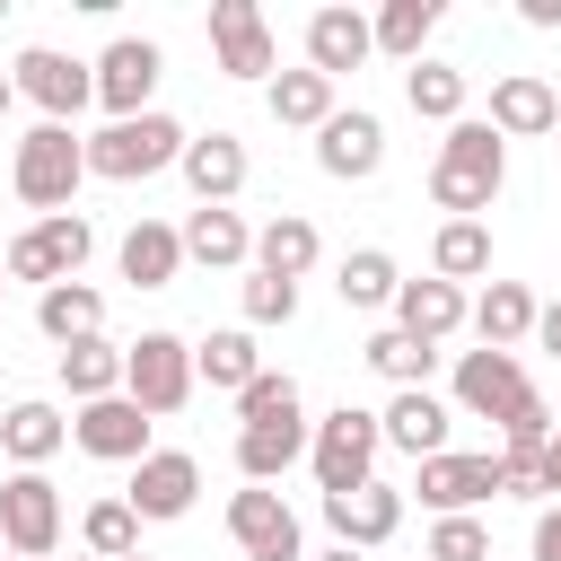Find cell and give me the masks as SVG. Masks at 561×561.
Listing matches in <instances>:
<instances>
[{"label": "cell", "mask_w": 561, "mask_h": 561, "mask_svg": "<svg viewBox=\"0 0 561 561\" xmlns=\"http://www.w3.org/2000/svg\"><path fill=\"white\" fill-rule=\"evenodd\" d=\"M316 167H324L333 184H368V175L386 167V123H377L368 105H333V123L316 131Z\"/></svg>", "instance_id": "12"}, {"label": "cell", "mask_w": 561, "mask_h": 561, "mask_svg": "<svg viewBox=\"0 0 561 561\" xmlns=\"http://www.w3.org/2000/svg\"><path fill=\"white\" fill-rule=\"evenodd\" d=\"M70 438H79L96 465H140V456H149V412H140L131 394H105V403H79Z\"/></svg>", "instance_id": "16"}, {"label": "cell", "mask_w": 561, "mask_h": 561, "mask_svg": "<svg viewBox=\"0 0 561 561\" xmlns=\"http://www.w3.org/2000/svg\"><path fill=\"white\" fill-rule=\"evenodd\" d=\"M535 342L561 359V298H552V307H535Z\"/></svg>", "instance_id": "44"}, {"label": "cell", "mask_w": 561, "mask_h": 561, "mask_svg": "<svg viewBox=\"0 0 561 561\" xmlns=\"http://www.w3.org/2000/svg\"><path fill=\"white\" fill-rule=\"evenodd\" d=\"M526 552H535V561H561V508L535 517V543H526Z\"/></svg>", "instance_id": "43"}, {"label": "cell", "mask_w": 561, "mask_h": 561, "mask_svg": "<svg viewBox=\"0 0 561 561\" xmlns=\"http://www.w3.org/2000/svg\"><path fill=\"white\" fill-rule=\"evenodd\" d=\"M447 421H456V412H447L430 386H403V394L377 412V438H386V447H403V456L421 465V456H447Z\"/></svg>", "instance_id": "19"}, {"label": "cell", "mask_w": 561, "mask_h": 561, "mask_svg": "<svg viewBox=\"0 0 561 561\" xmlns=\"http://www.w3.org/2000/svg\"><path fill=\"white\" fill-rule=\"evenodd\" d=\"M333 289H342V307H394L403 272H394V254H386V245H351V254H342V272H333Z\"/></svg>", "instance_id": "34"}, {"label": "cell", "mask_w": 561, "mask_h": 561, "mask_svg": "<svg viewBox=\"0 0 561 561\" xmlns=\"http://www.w3.org/2000/svg\"><path fill=\"white\" fill-rule=\"evenodd\" d=\"M96 105L114 114V123H131V114H149V88H158V70H167V53L149 44V35H114L96 61Z\"/></svg>", "instance_id": "10"}, {"label": "cell", "mask_w": 561, "mask_h": 561, "mask_svg": "<svg viewBox=\"0 0 561 561\" xmlns=\"http://www.w3.org/2000/svg\"><path fill=\"white\" fill-rule=\"evenodd\" d=\"M500 184H508V140L491 131V123H447V140H438V167H430V202L447 210V219H482L491 202H500Z\"/></svg>", "instance_id": "1"}, {"label": "cell", "mask_w": 561, "mask_h": 561, "mask_svg": "<svg viewBox=\"0 0 561 561\" xmlns=\"http://www.w3.org/2000/svg\"><path fill=\"white\" fill-rule=\"evenodd\" d=\"M368 53H377V35H368V18H359V9H342V0H333V9H316V18H307V70H316V79H342V70H359Z\"/></svg>", "instance_id": "20"}, {"label": "cell", "mask_w": 561, "mask_h": 561, "mask_svg": "<svg viewBox=\"0 0 561 561\" xmlns=\"http://www.w3.org/2000/svg\"><path fill=\"white\" fill-rule=\"evenodd\" d=\"M79 175H88V140L70 131V123H35L26 140H18V158H9V184H18V202L26 210H70V193H79Z\"/></svg>", "instance_id": "2"}, {"label": "cell", "mask_w": 561, "mask_h": 561, "mask_svg": "<svg viewBox=\"0 0 561 561\" xmlns=\"http://www.w3.org/2000/svg\"><path fill=\"white\" fill-rule=\"evenodd\" d=\"M438 517H473V500H500V456H421V482H412Z\"/></svg>", "instance_id": "17"}, {"label": "cell", "mask_w": 561, "mask_h": 561, "mask_svg": "<svg viewBox=\"0 0 561 561\" xmlns=\"http://www.w3.org/2000/svg\"><path fill=\"white\" fill-rule=\"evenodd\" d=\"M79 543H88L96 561H131V552H140V517H131L123 500H96V508L79 517Z\"/></svg>", "instance_id": "38"}, {"label": "cell", "mask_w": 561, "mask_h": 561, "mask_svg": "<svg viewBox=\"0 0 561 561\" xmlns=\"http://www.w3.org/2000/svg\"><path fill=\"white\" fill-rule=\"evenodd\" d=\"M324 526H333V543H351V552H377V543H394V526H403V491H394V482L324 491Z\"/></svg>", "instance_id": "14"}, {"label": "cell", "mask_w": 561, "mask_h": 561, "mask_svg": "<svg viewBox=\"0 0 561 561\" xmlns=\"http://www.w3.org/2000/svg\"><path fill=\"white\" fill-rule=\"evenodd\" d=\"M35 324H44V342H88L96 324H105V298L88 289V280H53V289H35Z\"/></svg>", "instance_id": "28"}, {"label": "cell", "mask_w": 561, "mask_h": 561, "mask_svg": "<svg viewBox=\"0 0 561 561\" xmlns=\"http://www.w3.org/2000/svg\"><path fill=\"white\" fill-rule=\"evenodd\" d=\"M9 79H18L26 105H44V123H70L79 105H96V70L70 61V53H53V44H26V53L9 61Z\"/></svg>", "instance_id": "9"}, {"label": "cell", "mask_w": 561, "mask_h": 561, "mask_svg": "<svg viewBox=\"0 0 561 561\" xmlns=\"http://www.w3.org/2000/svg\"><path fill=\"white\" fill-rule=\"evenodd\" d=\"M184 263H210V272H237V263H254V228L237 219V210H219V202H202L184 228Z\"/></svg>", "instance_id": "22"}, {"label": "cell", "mask_w": 561, "mask_h": 561, "mask_svg": "<svg viewBox=\"0 0 561 561\" xmlns=\"http://www.w3.org/2000/svg\"><path fill=\"white\" fill-rule=\"evenodd\" d=\"M53 543H61V491L44 473H9L0 482V552L53 561Z\"/></svg>", "instance_id": "7"}, {"label": "cell", "mask_w": 561, "mask_h": 561, "mask_svg": "<svg viewBox=\"0 0 561 561\" xmlns=\"http://www.w3.org/2000/svg\"><path fill=\"white\" fill-rule=\"evenodd\" d=\"M88 561H96V552H88Z\"/></svg>", "instance_id": "53"}, {"label": "cell", "mask_w": 561, "mask_h": 561, "mask_svg": "<svg viewBox=\"0 0 561 561\" xmlns=\"http://www.w3.org/2000/svg\"><path fill=\"white\" fill-rule=\"evenodd\" d=\"M131 561H149V552H131Z\"/></svg>", "instance_id": "51"}, {"label": "cell", "mask_w": 561, "mask_h": 561, "mask_svg": "<svg viewBox=\"0 0 561 561\" xmlns=\"http://www.w3.org/2000/svg\"><path fill=\"white\" fill-rule=\"evenodd\" d=\"M465 324V289H447V280H403L394 289V333H412V342H447Z\"/></svg>", "instance_id": "24"}, {"label": "cell", "mask_w": 561, "mask_h": 561, "mask_svg": "<svg viewBox=\"0 0 561 561\" xmlns=\"http://www.w3.org/2000/svg\"><path fill=\"white\" fill-rule=\"evenodd\" d=\"M482 272H491V228H482V219H447V228L430 237V280L465 289V280H482Z\"/></svg>", "instance_id": "32"}, {"label": "cell", "mask_w": 561, "mask_h": 561, "mask_svg": "<svg viewBox=\"0 0 561 561\" xmlns=\"http://www.w3.org/2000/svg\"><path fill=\"white\" fill-rule=\"evenodd\" d=\"M465 324L482 333V351H517V342L535 333V298H526V280H491V289L465 307Z\"/></svg>", "instance_id": "26"}, {"label": "cell", "mask_w": 561, "mask_h": 561, "mask_svg": "<svg viewBox=\"0 0 561 561\" xmlns=\"http://www.w3.org/2000/svg\"><path fill=\"white\" fill-rule=\"evenodd\" d=\"M359 359H368L394 394H403V386H430V368H438V351H430V342H412V333H394V324H386V333H368V351H359Z\"/></svg>", "instance_id": "37"}, {"label": "cell", "mask_w": 561, "mask_h": 561, "mask_svg": "<svg viewBox=\"0 0 561 561\" xmlns=\"http://www.w3.org/2000/svg\"><path fill=\"white\" fill-rule=\"evenodd\" d=\"M228 535L245 561H307V535H298V508L272 491V482H245L228 500Z\"/></svg>", "instance_id": "8"}, {"label": "cell", "mask_w": 561, "mask_h": 561, "mask_svg": "<svg viewBox=\"0 0 561 561\" xmlns=\"http://www.w3.org/2000/svg\"><path fill=\"white\" fill-rule=\"evenodd\" d=\"M61 386H70L79 403H105V394H123V351H114L105 333L70 342V351H61Z\"/></svg>", "instance_id": "35"}, {"label": "cell", "mask_w": 561, "mask_h": 561, "mask_svg": "<svg viewBox=\"0 0 561 561\" xmlns=\"http://www.w3.org/2000/svg\"><path fill=\"white\" fill-rule=\"evenodd\" d=\"M9 561H18V552H9Z\"/></svg>", "instance_id": "52"}, {"label": "cell", "mask_w": 561, "mask_h": 561, "mask_svg": "<svg viewBox=\"0 0 561 561\" xmlns=\"http://www.w3.org/2000/svg\"><path fill=\"white\" fill-rule=\"evenodd\" d=\"M193 491H202V465H193L184 447H149V456L131 465L123 508H131L140 526H167V517H184V508H193Z\"/></svg>", "instance_id": "11"}, {"label": "cell", "mask_w": 561, "mask_h": 561, "mask_svg": "<svg viewBox=\"0 0 561 561\" xmlns=\"http://www.w3.org/2000/svg\"><path fill=\"white\" fill-rule=\"evenodd\" d=\"M175 167H184L193 202H219V210H228V202L245 193V140H237V131H202V140H184Z\"/></svg>", "instance_id": "21"}, {"label": "cell", "mask_w": 561, "mask_h": 561, "mask_svg": "<svg viewBox=\"0 0 561 561\" xmlns=\"http://www.w3.org/2000/svg\"><path fill=\"white\" fill-rule=\"evenodd\" d=\"M421 561H491V526L482 517H438Z\"/></svg>", "instance_id": "40"}, {"label": "cell", "mask_w": 561, "mask_h": 561, "mask_svg": "<svg viewBox=\"0 0 561 561\" xmlns=\"http://www.w3.org/2000/svg\"><path fill=\"white\" fill-rule=\"evenodd\" d=\"M517 18L526 26H561V0H517Z\"/></svg>", "instance_id": "45"}, {"label": "cell", "mask_w": 561, "mask_h": 561, "mask_svg": "<svg viewBox=\"0 0 561 561\" xmlns=\"http://www.w3.org/2000/svg\"><path fill=\"white\" fill-rule=\"evenodd\" d=\"M368 35H377V53H394V61H421V44L438 35V0H386V9L368 18Z\"/></svg>", "instance_id": "36"}, {"label": "cell", "mask_w": 561, "mask_h": 561, "mask_svg": "<svg viewBox=\"0 0 561 561\" xmlns=\"http://www.w3.org/2000/svg\"><path fill=\"white\" fill-rule=\"evenodd\" d=\"M0 307H9V272H0Z\"/></svg>", "instance_id": "49"}, {"label": "cell", "mask_w": 561, "mask_h": 561, "mask_svg": "<svg viewBox=\"0 0 561 561\" xmlns=\"http://www.w3.org/2000/svg\"><path fill=\"white\" fill-rule=\"evenodd\" d=\"M316 561H368V552H351V543H333V552H316Z\"/></svg>", "instance_id": "47"}, {"label": "cell", "mask_w": 561, "mask_h": 561, "mask_svg": "<svg viewBox=\"0 0 561 561\" xmlns=\"http://www.w3.org/2000/svg\"><path fill=\"white\" fill-rule=\"evenodd\" d=\"M289 316H298V280L245 272V324H289Z\"/></svg>", "instance_id": "41"}, {"label": "cell", "mask_w": 561, "mask_h": 561, "mask_svg": "<svg viewBox=\"0 0 561 561\" xmlns=\"http://www.w3.org/2000/svg\"><path fill=\"white\" fill-rule=\"evenodd\" d=\"M184 123L175 114H131V123H105L96 140H88V175H105V184H140V175H158V167H175L184 158Z\"/></svg>", "instance_id": "3"}, {"label": "cell", "mask_w": 561, "mask_h": 561, "mask_svg": "<svg viewBox=\"0 0 561 561\" xmlns=\"http://www.w3.org/2000/svg\"><path fill=\"white\" fill-rule=\"evenodd\" d=\"M123 394H131L149 421L184 412V403H193V342H184V333H140V342H123Z\"/></svg>", "instance_id": "5"}, {"label": "cell", "mask_w": 561, "mask_h": 561, "mask_svg": "<svg viewBox=\"0 0 561 561\" xmlns=\"http://www.w3.org/2000/svg\"><path fill=\"white\" fill-rule=\"evenodd\" d=\"M377 412H359V403H342V412H324V421H307V465H316V491H359V482H377Z\"/></svg>", "instance_id": "4"}, {"label": "cell", "mask_w": 561, "mask_h": 561, "mask_svg": "<svg viewBox=\"0 0 561 561\" xmlns=\"http://www.w3.org/2000/svg\"><path fill=\"white\" fill-rule=\"evenodd\" d=\"M500 140H535V131H552L561 123V96H552V79H535V70H508V79H491V114H482Z\"/></svg>", "instance_id": "18"}, {"label": "cell", "mask_w": 561, "mask_h": 561, "mask_svg": "<svg viewBox=\"0 0 561 561\" xmlns=\"http://www.w3.org/2000/svg\"><path fill=\"white\" fill-rule=\"evenodd\" d=\"M96 254V228L79 219V210H53V219H35L9 254H0V272L9 280H35V289H53V280H79V263Z\"/></svg>", "instance_id": "6"}, {"label": "cell", "mask_w": 561, "mask_h": 561, "mask_svg": "<svg viewBox=\"0 0 561 561\" xmlns=\"http://www.w3.org/2000/svg\"><path fill=\"white\" fill-rule=\"evenodd\" d=\"M263 377V351H254V333L245 324H228V333H210V342H193V386H219V394H245Z\"/></svg>", "instance_id": "27"}, {"label": "cell", "mask_w": 561, "mask_h": 561, "mask_svg": "<svg viewBox=\"0 0 561 561\" xmlns=\"http://www.w3.org/2000/svg\"><path fill=\"white\" fill-rule=\"evenodd\" d=\"M552 149H561V123H552Z\"/></svg>", "instance_id": "50"}, {"label": "cell", "mask_w": 561, "mask_h": 561, "mask_svg": "<svg viewBox=\"0 0 561 561\" xmlns=\"http://www.w3.org/2000/svg\"><path fill=\"white\" fill-rule=\"evenodd\" d=\"M543 491H561V430L543 438Z\"/></svg>", "instance_id": "46"}, {"label": "cell", "mask_w": 561, "mask_h": 561, "mask_svg": "<svg viewBox=\"0 0 561 561\" xmlns=\"http://www.w3.org/2000/svg\"><path fill=\"white\" fill-rule=\"evenodd\" d=\"M210 53H219L228 79H272V61H280L254 0H210Z\"/></svg>", "instance_id": "15"}, {"label": "cell", "mask_w": 561, "mask_h": 561, "mask_svg": "<svg viewBox=\"0 0 561 561\" xmlns=\"http://www.w3.org/2000/svg\"><path fill=\"white\" fill-rule=\"evenodd\" d=\"M316 254H324V237H316L307 210H280V219L254 228V272H272V280H307Z\"/></svg>", "instance_id": "23"}, {"label": "cell", "mask_w": 561, "mask_h": 561, "mask_svg": "<svg viewBox=\"0 0 561 561\" xmlns=\"http://www.w3.org/2000/svg\"><path fill=\"white\" fill-rule=\"evenodd\" d=\"M500 491L508 500H543V456H500Z\"/></svg>", "instance_id": "42"}, {"label": "cell", "mask_w": 561, "mask_h": 561, "mask_svg": "<svg viewBox=\"0 0 561 561\" xmlns=\"http://www.w3.org/2000/svg\"><path fill=\"white\" fill-rule=\"evenodd\" d=\"M298 456H307V412L237 430V473H245V482H280V473H289Z\"/></svg>", "instance_id": "25"}, {"label": "cell", "mask_w": 561, "mask_h": 561, "mask_svg": "<svg viewBox=\"0 0 561 561\" xmlns=\"http://www.w3.org/2000/svg\"><path fill=\"white\" fill-rule=\"evenodd\" d=\"M289 412H298V377H289V368H263V377L237 394V421H245V430H254V421H289Z\"/></svg>", "instance_id": "39"}, {"label": "cell", "mask_w": 561, "mask_h": 561, "mask_svg": "<svg viewBox=\"0 0 561 561\" xmlns=\"http://www.w3.org/2000/svg\"><path fill=\"white\" fill-rule=\"evenodd\" d=\"M403 96H412L421 123H465V70H456V61H430V53H421V61L403 70Z\"/></svg>", "instance_id": "33"}, {"label": "cell", "mask_w": 561, "mask_h": 561, "mask_svg": "<svg viewBox=\"0 0 561 561\" xmlns=\"http://www.w3.org/2000/svg\"><path fill=\"white\" fill-rule=\"evenodd\" d=\"M263 105H272V123H289V131H324V123H333V79H316V70H272Z\"/></svg>", "instance_id": "30"}, {"label": "cell", "mask_w": 561, "mask_h": 561, "mask_svg": "<svg viewBox=\"0 0 561 561\" xmlns=\"http://www.w3.org/2000/svg\"><path fill=\"white\" fill-rule=\"evenodd\" d=\"M456 403L473 421H508L517 403H535V386H526L517 351H456Z\"/></svg>", "instance_id": "13"}, {"label": "cell", "mask_w": 561, "mask_h": 561, "mask_svg": "<svg viewBox=\"0 0 561 561\" xmlns=\"http://www.w3.org/2000/svg\"><path fill=\"white\" fill-rule=\"evenodd\" d=\"M9 105H18V79H9V70H0V114H9Z\"/></svg>", "instance_id": "48"}, {"label": "cell", "mask_w": 561, "mask_h": 561, "mask_svg": "<svg viewBox=\"0 0 561 561\" xmlns=\"http://www.w3.org/2000/svg\"><path fill=\"white\" fill-rule=\"evenodd\" d=\"M61 438H70V421L53 403H9L0 412V447L18 456V473H44V456H61Z\"/></svg>", "instance_id": "29"}, {"label": "cell", "mask_w": 561, "mask_h": 561, "mask_svg": "<svg viewBox=\"0 0 561 561\" xmlns=\"http://www.w3.org/2000/svg\"><path fill=\"white\" fill-rule=\"evenodd\" d=\"M175 272H184V237H175L167 219H140V228L123 237V280H131V289H167Z\"/></svg>", "instance_id": "31"}]
</instances>
